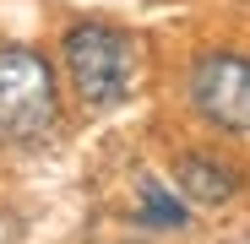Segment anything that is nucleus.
I'll use <instances>...</instances> for the list:
<instances>
[{"mask_svg": "<svg viewBox=\"0 0 250 244\" xmlns=\"http://www.w3.org/2000/svg\"><path fill=\"white\" fill-rule=\"evenodd\" d=\"M60 131V87L44 55L0 44V141L38 147Z\"/></svg>", "mask_w": 250, "mask_h": 244, "instance_id": "nucleus-1", "label": "nucleus"}, {"mask_svg": "<svg viewBox=\"0 0 250 244\" xmlns=\"http://www.w3.org/2000/svg\"><path fill=\"white\" fill-rule=\"evenodd\" d=\"M60 60L87 109H114L136 81V44L109 22H76L60 38Z\"/></svg>", "mask_w": 250, "mask_h": 244, "instance_id": "nucleus-2", "label": "nucleus"}, {"mask_svg": "<svg viewBox=\"0 0 250 244\" xmlns=\"http://www.w3.org/2000/svg\"><path fill=\"white\" fill-rule=\"evenodd\" d=\"M190 103L218 131H250V55L207 49L190 65Z\"/></svg>", "mask_w": 250, "mask_h": 244, "instance_id": "nucleus-3", "label": "nucleus"}, {"mask_svg": "<svg viewBox=\"0 0 250 244\" xmlns=\"http://www.w3.org/2000/svg\"><path fill=\"white\" fill-rule=\"evenodd\" d=\"M174 185H180L185 201H196V206H229L245 190V174L229 157H218V152H180L174 157Z\"/></svg>", "mask_w": 250, "mask_h": 244, "instance_id": "nucleus-4", "label": "nucleus"}, {"mask_svg": "<svg viewBox=\"0 0 250 244\" xmlns=\"http://www.w3.org/2000/svg\"><path fill=\"white\" fill-rule=\"evenodd\" d=\"M142 228H185L190 223V212L174 201V190H163L158 179H142V206L131 212Z\"/></svg>", "mask_w": 250, "mask_h": 244, "instance_id": "nucleus-5", "label": "nucleus"}, {"mask_svg": "<svg viewBox=\"0 0 250 244\" xmlns=\"http://www.w3.org/2000/svg\"><path fill=\"white\" fill-rule=\"evenodd\" d=\"M11 239H17V228H11V217H6V212H0V244H11Z\"/></svg>", "mask_w": 250, "mask_h": 244, "instance_id": "nucleus-6", "label": "nucleus"}]
</instances>
